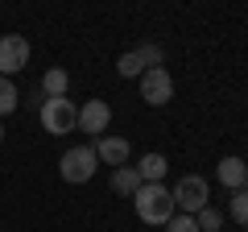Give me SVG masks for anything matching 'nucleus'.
<instances>
[{
    "mask_svg": "<svg viewBox=\"0 0 248 232\" xmlns=\"http://www.w3.org/2000/svg\"><path fill=\"white\" fill-rule=\"evenodd\" d=\"M133 207L145 224H166L174 215V195L161 182H141V191L133 195Z\"/></svg>",
    "mask_w": 248,
    "mask_h": 232,
    "instance_id": "obj_1",
    "label": "nucleus"
},
{
    "mask_svg": "<svg viewBox=\"0 0 248 232\" xmlns=\"http://www.w3.org/2000/svg\"><path fill=\"white\" fill-rule=\"evenodd\" d=\"M75 125H79V108H75V99H66V96L42 99V129H46V133L62 137V133H75Z\"/></svg>",
    "mask_w": 248,
    "mask_h": 232,
    "instance_id": "obj_2",
    "label": "nucleus"
},
{
    "mask_svg": "<svg viewBox=\"0 0 248 232\" xmlns=\"http://www.w3.org/2000/svg\"><path fill=\"white\" fill-rule=\"evenodd\" d=\"M174 207L178 212H186V215H195V212H203L207 203H211V187H207V179H199V174H182V179L174 182Z\"/></svg>",
    "mask_w": 248,
    "mask_h": 232,
    "instance_id": "obj_3",
    "label": "nucleus"
},
{
    "mask_svg": "<svg viewBox=\"0 0 248 232\" xmlns=\"http://www.w3.org/2000/svg\"><path fill=\"white\" fill-rule=\"evenodd\" d=\"M95 149L91 145H75V149H66L62 153V162H58V174H62V182H71V187H79V182H87L91 174H95Z\"/></svg>",
    "mask_w": 248,
    "mask_h": 232,
    "instance_id": "obj_4",
    "label": "nucleus"
},
{
    "mask_svg": "<svg viewBox=\"0 0 248 232\" xmlns=\"http://www.w3.org/2000/svg\"><path fill=\"white\" fill-rule=\"evenodd\" d=\"M141 99L153 108L170 104L174 99V79H170L166 66H149V71H141Z\"/></svg>",
    "mask_w": 248,
    "mask_h": 232,
    "instance_id": "obj_5",
    "label": "nucleus"
},
{
    "mask_svg": "<svg viewBox=\"0 0 248 232\" xmlns=\"http://www.w3.org/2000/svg\"><path fill=\"white\" fill-rule=\"evenodd\" d=\"M25 63H29V37L4 33V37H0V75L9 79V75L25 71Z\"/></svg>",
    "mask_w": 248,
    "mask_h": 232,
    "instance_id": "obj_6",
    "label": "nucleus"
},
{
    "mask_svg": "<svg viewBox=\"0 0 248 232\" xmlns=\"http://www.w3.org/2000/svg\"><path fill=\"white\" fill-rule=\"evenodd\" d=\"M108 120H112V104L108 99H87V104L79 108V129L91 137H104Z\"/></svg>",
    "mask_w": 248,
    "mask_h": 232,
    "instance_id": "obj_7",
    "label": "nucleus"
},
{
    "mask_svg": "<svg viewBox=\"0 0 248 232\" xmlns=\"http://www.w3.org/2000/svg\"><path fill=\"white\" fill-rule=\"evenodd\" d=\"M91 149H95V158L108 162V166H124V162H128V153H133V145L124 141V137H108V133H104Z\"/></svg>",
    "mask_w": 248,
    "mask_h": 232,
    "instance_id": "obj_8",
    "label": "nucleus"
},
{
    "mask_svg": "<svg viewBox=\"0 0 248 232\" xmlns=\"http://www.w3.org/2000/svg\"><path fill=\"white\" fill-rule=\"evenodd\" d=\"M215 179H219L228 191H240V187H244V179H248V166L240 158H223L219 166H215Z\"/></svg>",
    "mask_w": 248,
    "mask_h": 232,
    "instance_id": "obj_9",
    "label": "nucleus"
},
{
    "mask_svg": "<svg viewBox=\"0 0 248 232\" xmlns=\"http://www.w3.org/2000/svg\"><path fill=\"white\" fill-rule=\"evenodd\" d=\"M166 170H170V162L161 158V153H145L141 166H137V174H141V182H161V179H166Z\"/></svg>",
    "mask_w": 248,
    "mask_h": 232,
    "instance_id": "obj_10",
    "label": "nucleus"
},
{
    "mask_svg": "<svg viewBox=\"0 0 248 232\" xmlns=\"http://www.w3.org/2000/svg\"><path fill=\"white\" fill-rule=\"evenodd\" d=\"M112 187H116V195H137V191H141V174H137V166H116Z\"/></svg>",
    "mask_w": 248,
    "mask_h": 232,
    "instance_id": "obj_11",
    "label": "nucleus"
},
{
    "mask_svg": "<svg viewBox=\"0 0 248 232\" xmlns=\"http://www.w3.org/2000/svg\"><path fill=\"white\" fill-rule=\"evenodd\" d=\"M37 91H46V96H66V71H62V66H50V71L42 75V87Z\"/></svg>",
    "mask_w": 248,
    "mask_h": 232,
    "instance_id": "obj_12",
    "label": "nucleus"
},
{
    "mask_svg": "<svg viewBox=\"0 0 248 232\" xmlns=\"http://www.w3.org/2000/svg\"><path fill=\"white\" fill-rule=\"evenodd\" d=\"M228 212H232V220H236L240 228H248V191H244V187H240V191H232Z\"/></svg>",
    "mask_w": 248,
    "mask_h": 232,
    "instance_id": "obj_13",
    "label": "nucleus"
},
{
    "mask_svg": "<svg viewBox=\"0 0 248 232\" xmlns=\"http://www.w3.org/2000/svg\"><path fill=\"white\" fill-rule=\"evenodd\" d=\"M195 224H199V232H219V228H223V212L207 203L203 212H195Z\"/></svg>",
    "mask_w": 248,
    "mask_h": 232,
    "instance_id": "obj_14",
    "label": "nucleus"
},
{
    "mask_svg": "<svg viewBox=\"0 0 248 232\" xmlns=\"http://www.w3.org/2000/svg\"><path fill=\"white\" fill-rule=\"evenodd\" d=\"M17 104H21V91L13 87V79H4V75H0V116H9Z\"/></svg>",
    "mask_w": 248,
    "mask_h": 232,
    "instance_id": "obj_15",
    "label": "nucleus"
},
{
    "mask_svg": "<svg viewBox=\"0 0 248 232\" xmlns=\"http://www.w3.org/2000/svg\"><path fill=\"white\" fill-rule=\"evenodd\" d=\"M137 58H141V66L149 71V66H161V63H166V50H161V46H153V42H145L141 50H137Z\"/></svg>",
    "mask_w": 248,
    "mask_h": 232,
    "instance_id": "obj_16",
    "label": "nucleus"
},
{
    "mask_svg": "<svg viewBox=\"0 0 248 232\" xmlns=\"http://www.w3.org/2000/svg\"><path fill=\"white\" fill-rule=\"evenodd\" d=\"M116 71H120L124 79H137V75H141V58H137V50L120 54V58H116Z\"/></svg>",
    "mask_w": 248,
    "mask_h": 232,
    "instance_id": "obj_17",
    "label": "nucleus"
},
{
    "mask_svg": "<svg viewBox=\"0 0 248 232\" xmlns=\"http://www.w3.org/2000/svg\"><path fill=\"white\" fill-rule=\"evenodd\" d=\"M166 232H199V224H195V215H170L166 220Z\"/></svg>",
    "mask_w": 248,
    "mask_h": 232,
    "instance_id": "obj_18",
    "label": "nucleus"
},
{
    "mask_svg": "<svg viewBox=\"0 0 248 232\" xmlns=\"http://www.w3.org/2000/svg\"><path fill=\"white\" fill-rule=\"evenodd\" d=\"M0 141H4V125H0Z\"/></svg>",
    "mask_w": 248,
    "mask_h": 232,
    "instance_id": "obj_19",
    "label": "nucleus"
},
{
    "mask_svg": "<svg viewBox=\"0 0 248 232\" xmlns=\"http://www.w3.org/2000/svg\"><path fill=\"white\" fill-rule=\"evenodd\" d=\"M244 191H248V179H244Z\"/></svg>",
    "mask_w": 248,
    "mask_h": 232,
    "instance_id": "obj_20",
    "label": "nucleus"
}]
</instances>
